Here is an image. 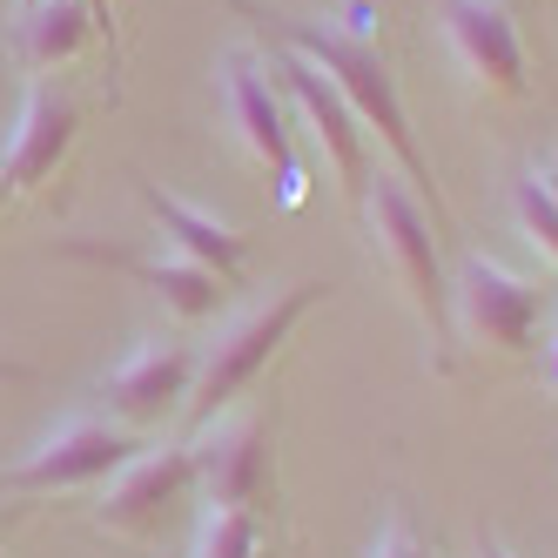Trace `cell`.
<instances>
[{
  "instance_id": "obj_1",
  "label": "cell",
  "mask_w": 558,
  "mask_h": 558,
  "mask_svg": "<svg viewBox=\"0 0 558 558\" xmlns=\"http://www.w3.org/2000/svg\"><path fill=\"white\" fill-rule=\"evenodd\" d=\"M229 8H235V14H250L283 54H303L316 74H324V82L350 101V114L364 122V135L384 142V155L397 162V175L411 182V195H417V203L430 195V216L445 222V195H437L430 162H424V148H417V135H411V114H404V95H397V74H390V61L377 54V41H371L364 27L276 14V8H263V0H229Z\"/></svg>"
},
{
  "instance_id": "obj_2",
  "label": "cell",
  "mask_w": 558,
  "mask_h": 558,
  "mask_svg": "<svg viewBox=\"0 0 558 558\" xmlns=\"http://www.w3.org/2000/svg\"><path fill=\"white\" fill-rule=\"evenodd\" d=\"M364 235H371V256L384 263V276L404 303L417 310V324L430 337V371H451V283L437 269V235H430V216L411 195L404 175H371L364 189Z\"/></svg>"
},
{
  "instance_id": "obj_3",
  "label": "cell",
  "mask_w": 558,
  "mask_h": 558,
  "mask_svg": "<svg viewBox=\"0 0 558 558\" xmlns=\"http://www.w3.org/2000/svg\"><path fill=\"white\" fill-rule=\"evenodd\" d=\"M324 296H330L324 283H290V290H276L269 303L243 310L235 324H222L209 350H195V384H189V404H182L189 424L203 430V424L222 417L229 404H243V390L269 371V356L296 337V324H303V316L324 303Z\"/></svg>"
},
{
  "instance_id": "obj_4",
  "label": "cell",
  "mask_w": 558,
  "mask_h": 558,
  "mask_svg": "<svg viewBox=\"0 0 558 558\" xmlns=\"http://www.w3.org/2000/svg\"><path fill=\"white\" fill-rule=\"evenodd\" d=\"M195 458V498L209 511H263L276 498V451H269V411L229 404L189 437Z\"/></svg>"
},
{
  "instance_id": "obj_5",
  "label": "cell",
  "mask_w": 558,
  "mask_h": 558,
  "mask_svg": "<svg viewBox=\"0 0 558 558\" xmlns=\"http://www.w3.org/2000/svg\"><path fill=\"white\" fill-rule=\"evenodd\" d=\"M189 498H195L189 445H142L122 471L108 477V492L95 505V525L114 532V538H129V545H148V538H162L175 525Z\"/></svg>"
},
{
  "instance_id": "obj_6",
  "label": "cell",
  "mask_w": 558,
  "mask_h": 558,
  "mask_svg": "<svg viewBox=\"0 0 558 558\" xmlns=\"http://www.w3.org/2000/svg\"><path fill=\"white\" fill-rule=\"evenodd\" d=\"M545 324V296L538 283L511 276L492 256H471L451 283V337L477 343V350H498V356H525L538 343Z\"/></svg>"
},
{
  "instance_id": "obj_7",
  "label": "cell",
  "mask_w": 558,
  "mask_h": 558,
  "mask_svg": "<svg viewBox=\"0 0 558 558\" xmlns=\"http://www.w3.org/2000/svg\"><path fill=\"white\" fill-rule=\"evenodd\" d=\"M135 430L114 417H68L61 430H48L0 485L8 492H74V485H108L114 471L135 458Z\"/></svg>"
},
{
  "instance_id": "obj_8",
  "label": "cell",
  "mask_w": 558,
  "mask_h": 558,
  "mask_svg": "<svg viewBox=\"0 0 558 558\" xmlns=\"http://www.w3.org/2000/svg\"><path fill=\"white\" fill-rule=\"evenodd\" d=\"M437 21H445V48L464 68L471 88L505 95V101H518V95L532 88V68H525V41H518L511 0H445Z\"/></svg>"
},
{
  "instance_id": "obj_9",
  "label": "cell",
  "mask_w": 558,
  "mask_h": 558,
  "mask_svg": "<svg viewBox=\"0 0 558 558\" xmlns=\"http://www.w3.org/2000/svg\"><path fill=\"white\" fill-rule=\"evenodd\" d=\"M222 114H229L235 148H243L256 169H269L276 182H283V203H303L296 148H290V114H283V101H276V88H269V74L250 54H229L222 61Z\"/></svg>"
},
{
  "instance_id": "obj_10",
  "label": "cell",
  "mask_w": 558,
  "mask_h": 558,
  "mask_svg": "<svg viewBox=\"0 0 558 558\" xmlns=\"http://www.w3.org/2000/svg\"><path fill=\"white\" fill-rule=\"evenodd\" d=\"M189 384H195V343L148 337L101 377V404L114 424L148 430V424H162L189 404Z\"/></svg>"
},
{
  "instance_id": "obj_11",
  "label": "cell",
  "mask_w": 558,
  "mask_h": 558,
  "mask_svg": "<svg viewBox=\"0 0 558 558\" xmlns=\"http://www.w3.org/2000/svg\"><path fill=\"white\" fill-rule=\"evenodd\" d=\"M269 68H276V82L290 88V101L303 108V122L316 129V142H324L330 169H337V189L350 195V203H364V189H371V135H364V122L350 114V101H343L303 54H283V48H276Z\"/></svg>"
},
{
  "instance_id": "obj_12",
  "label": "cell",
  "mask_w": 558,
  "mask_h": 558,
  "mask_svg": "<svg viewBox=\"0 0 558 558\" xmlns=\"http://www.w3.org/2000/svg\"><path fill=\"white\" fill-rule=\"evenodd\" d=\"M74 135H82V101H74L61 82H34L27 88V108H21V129L8 142V162H0V182L8 195H27L54 182V169L68 162Z\"/></svg>"
},
{
  "instance_id": "obj_13",
  "label": "cell",
  "mask_w": 558,
  "mask_h": 558,
  "mask_svg": "<svg viewBox=\"0 0 558 558\" xmlns=\"http://www.w3.org/2000/svg\"><path fill=\"white\" fill-rule=\"evenodd\" d=\"M135 195H142V209L162 222V235L175 243V256L203 263L216 283H243V235H235L229 222H216V216H203V209H189L182 195H162L155 182H135Z\"/></svg>"
},
{
  "instance_id": "obj_14",
  "label": "cell",
  "mask_w": 558,
  "mask_h": 558,
  "mask_svg": "<svg viewBox=\"0 0 558 558\" xmlns=\"http://www.w3.org/2000/svg\"><path fill=\"white\" fill-rule=\"evenodd\" d=\"M68 256H88V263H108V269L135 276V283H148L175 316H209L222 303V283L189 256H129V250H95V243H68Z\"/></svg>"
},
{
  "instance_id": "obj_15",
  "label": "cell",
  "mask_w": 558,
  "mask_h": 558,
  "mask_svg": "<svg viewBox=\"0 0 558 558\" xmlns=\"http://www.w3.org/2000/svg\"><path fill=\"white\" fill-rule=\"evenodd\" d=\"M88 34H95V14L82 0H34V8L14 14V61L34 82H48L61 61H74L88 48Z\"/></svg>"
},
{
  "instance_id": "obj_16",
  "label": "cell",
  "mask_w": 558,
  "mask_h": 558,
  "mask_svg": "<svg viewBox=\"0 0 558 558\" xmlns=\"http://www.w3.org/2000/svg\"><path fill=\"white\" fill-rule=\"evenodd\" d=\"M189 558H263V511H209Z\"/></svg>"
},
{
  "instance_id": "obj_17",
  "label": "cell",
  "mask_w": 558,
  "mask_h": 558,
  "mask_svg": "<svg viewBox=\"0 0 558 558\" xmlns=\"http://www.w3.org/2000/svg\"><path fill=\"white\" fill-rule=\"evenodd\" d=\"M511 216H518V229L532 235V243L558 263V195L545 189V175L532 169L525 182H511Z\"/></svg>"
},
{
  "instance_id": "obj_18",
  "label": "cell",
  "mask_w": 558,
  "mask_h": 558,
  "mask_svg": "<svg viewBox=\"0 0 558 558\" xmlns=\"http://www.w3.org/2000/svg\"><path fill=\"white\" fill-rule=\"evenodd\" d=\"M371 558H437V551H430V545L417 538V525H411V511H404V505H390V518H384V532H377Z\"/></svg>"
},
{
  "instance_id": "obj_19",
  "label": "cell",
  "mask_w": 558,
  "mask_h": 558,
  "mask_svg": "<svg viewBox=\"0 0 558 558\" xmlns=\"http://www.w3.org/2000/svg\"><path fill=\"white\" fill-rule=\"evenodd\" d=\"M538 175H545V189H551V195H558V148H551V155H545V169H538Z\"/></svg>"
},
{
  "instance_id": "obj_20",
  "label": "cell",
  "mask_w": 558,
  "mask_h": 558,
  "mask_svg": "<svg viewBox=\"0 0 558 558\" xmlns=\"http://www.w3.org/2000/svg\"><path fill=\"white\" fill-rule=\"evenodd\" d=\"M477 558H511V551H505L498 538H477Z\"/></svg>"
},
{
  "instance_id": "obj_21",
  "label": "cell",
  "mask_w": 558,
  "mask_h": 558,
  "mask_svg": "<svg viewBox=\"0 0 558 558\" xmlns=\"http://www.w3.org/2000/svg\"><path fill=\"white\" fill-rule=\"evenodd\" d=\"M551 384H558V324H551Z\"/></svg>"
},
{
  "instance_id": "obj_22",
  "label": "cell",
  "mask_w": 558,
  "mask_h": 558,
  "mask_svg": "<svg viewBox=\"0 0 558 558\" xmlns=\"http://www.w3.org/2000/svg\"><path fill=\"white\" fill-rule=\"evenodd\" d=\"M0 203H8V182H0Z\"/></svg>"
}]
</instances>
